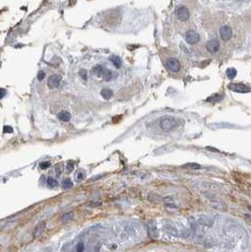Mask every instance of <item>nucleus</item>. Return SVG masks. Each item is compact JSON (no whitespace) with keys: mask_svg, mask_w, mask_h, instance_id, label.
Returning <instances> with one entry per match:
<instances>
[{"mask_svg":"<svg viewBox=\"0 0 251 252\" xmlns=\"http://www.w3.org/2000/svg\"><path fill=\"white\" fill-rule=\"evenodd\" d=\"M161 129L164 131H170L176 126V118L172 117V116H164V118L161 120Z\"/></svg>","mask_w":251,"mask_h":252,"instance_id":"nucleus-1","label":"nucleus"},{"mask_svg":"<svg viewBox=\"0 0 251 252\" xmlns=\"http://www.w3.org/2000/svg\"><path fill=\"white\" fill-rule=\"evenodd\" d=\"M95 74L98 75L99 77H102L106 81H110L111 78H113V72L110 71V69H107L101 65H97V66L95 68Z\"/></svg>","mask_w":251,"mask_h":252,"instance_id":"nucleus-2","label":"nucleus"},{"mask_svg":"<svg viewBox=\"0 0 251 252\" xmlns=\"http://www.w3.org/2000/svg\"><path fill=\"white\" fill-rule=\"evenodd\" d=\"M185 40L189 45H194V44H196L199 42V40H200V36H199V34L196 31L188 30L187 32H186Z\"/></svg>","mask_w":251,"mask_h":252,"instance_id":"nucleus-3","label":"nucleus"},{"mask_svg":"<svg viewBox=\"0 0 251 252\" xmlns=\"http://www.w3.org/2000/svg\"><path fill=\"white\" fill-rule=\"evenodd\" d=\"M229 89L236 92V93H249L251 92V88L248 87L247 85H245V84L242 83H231L230 85H229Z\"/></svg>","mask_w":251,"mask_h":252,"instance_id":"nucleus-4","label":"nucleus"},{"mask_svg":"<svg viewBox=\"0 0 251 252\" xmlns=\"http://www.w3.org/2000/svg\"><path fill=\"white\" fill-rule=\"evenodd\" d=\"M176 16H178V18L180 21H182V22L187 21L190 17V12L187 7H185V6L179 7L178 10H176Z\"/></svg>","mask_w":251,"mask_h":252,"instance_id":"nucleus-5","label":"nucleus"},{"mask_svg":"<svg viewBox=\"0 0 251 252\" xmlns=\"http://www.w3.org/2000/svg\"><path fill=\"white\" fill-rule=\"evenodd\" d=\"M166 65H167V68H168L172 72H178V71H179V69L181 67L179 60L178 59H175V58H170V59L167 60Z\"/></svg>","mask_w":251,"mask_h":252,"instance_id":"nucleus-6","label":"nucleus"},{"mask_svg":"<svg viewBox=\"0 0 251 252\" xmlns=\"http://www.w3.org/2000/svg\"><path fill=\"white\" fill-rule=\"evenodd\" d=\"M206 47H207V50L210 53H215L219 50L220 44L216 39H212V40H210L208 42L207 45H206Z\"/></svg>","mask_w":251,"mask_h":252,"instance_id":"nucleus-7","label":"nucleus"},{"mask_svg":"<svg viewBox=\"0 0 251 252\" xmlns=\"http://www.w3.org/2000/svg\"><path fill=\"white\" fill-rule=\"evenodd\" d=\"M232 30L229 26H223L220 29V37L223 41H227L231 38Z\"/></svg>","mask_w":251,"mask_h":252,"instance_id":"nucleus-8","label":"nucleus"},{"mask_svg":"<svg viewBox=\"0 0 251 252\" xmlns=\"http://www.w3.org/2000/svg\"><path fill=\"white\" fill-rule=\"evenodd\" d=\"M45 225H46L45 222H44V221H42V222H40L38 225L35 227L34 231H33V236H34L35 238L39 237V236L42 234V233L44 232V228H45Z\"/></svg>","mask_w":251,"mask_h":252,"instance_id":"nucleus-9","label":"nucleus"},{"mask_svg":"<svg viewBox=\"0 0 251 252\" xmlns=\"http://www.w3.org/2000/svg\"><path fill=\"white\" fill-rule=\"evenodd\" d=\"M60 78L58 75H53L48 78V86L50 88H57L60 85Z\"/></svg>","mask_w":251,"mask_h":252,"instance_id":"nucleus-10","label":"nucleus"},{"mask_svg":"<svg viewBox=\"0 0 251 252\" xmlns=\"http://www.w3.org/2000/svg\"><path fill=\"white\" fill-rule=\"evenodd\" d=\"M58 118L62 122H68L71 119V114L66 111H62L58 114Z\"/></svg>","mask_w":251,"mask_h":252,"instance_id":"nucleus-11","label":"nucleus"},{"mask_svg":"<svg viewBox=\"0 0 251 252\" xmlns=\"http://www.w3.org/2000/svg\"><path fill=\"white\" fill-rule=\"evenodd\" d=\"M101 95H102V97H103L104 99L109 100V99L111 98V97H113V91H111L110 89H109V88H104V89L101 91Z\"/></svg>","mask_w":251,"mask_h":252,"instance_id":"nucleus-12","label":"nucleus"},{"mask_svg":"<svg viewBox=\"0 0 251 252\" xmlns=\"http://www.w3.org/2000/svg\"><path fill=\"white\" fill-rule=\"evenodd\" d=\"M110 62L113 63V65L117 69H119L121 67V65H122V62H121L120 58L117 57V56H111V57H110Z\"/></svg>","mask_w":251,"mask_h":252,"instance_id":"nucleus-13","label":"nucleus"},{"mask_svg":"<svg viewBox=\"0 0 251 252\" xmlns=\"http://www.w3.org/2000/svg\"><path fill=\"white\" fill-rule=\"evenodd\" d=\"M227 77L229 79H233L236 76H237V70L235 68H229L227 70Z\"/></svg>","mask_w":251,"mask_h":252,"instance_id":"nucleus-14","label":"nucleus"},{"mask_svg":"<svg viewBox=\"0 0 251 252\" xmlns=\"http://www.w3.org/2000/svg\"><path fill=\"white\" fill-rule=\"evenodd\" d=\"M73 218H74V213L69 212V213H66L63 214V215L62 216V221H71Z\"/></svg>","mask_w":251,"mask_h":252,"instance_id":"nucleus-15","label":"nucleus"},{"mask_svg":"<svg viewBox=\"0 0 251 252\" xmlns=\"http://www.w3.org/2000/svg\"><path fill=\"white\" fill-rule=\"evenodd\" d=\"M46 183H47V185L49 186L50 188H54V187H56V186L58 185L57 180L54 179L53 178H51V177H49V178H47V180H46Z\"/></svg>","mask_w":251,"mask_h":252,"instance_id":"nucleus-16","label":"nucleus"},{"mask_svg":"<svg viewBox=\"0 0 251 252\" xmlns=\"http://www.w3.org/2000/svg\"><path fill=\"white\" fill-rule=\"evenodd\" d=\"M73 185H74L73 182L71 181V179H66L62 181V187L64 189H70L73 187Z\"/></svg>","mask_w":251,"mask_h":252,"instance_id":"nucleus-17","label":"nucleus"},{"mask_svg":"<svg viewBox=\"0 0 251 252\" xmlns=\"http://www.w3.org/2000/svg\"><path fill=\"white\" fill-rule=\"evenodd\" d=\"M85 177H86V175H85V173L83 171H78L77 173V175H76V178H77V179L78 181H82L83 179H85Z\"/></svg>","mask_w":251,"mask_h":252,"instance_id":"nucleus-18","label":"nucleus"},{"mask_svg":"<svg viewBox=\"0 0 251 252\" xmlns=\"http://www.w3.org/2000/svg\"><path fill=\"white\" fill-rule=\"evenodd\" d=\"M74 166H75V163L73 162H67V165H66V170L67 172H72L74 169Z\"/></svg>","mask_w":251,"mask_h":252,"instance_id":"nucleus-19","label":"nucleus"},{"mask_svg":"<svg viewBox=\"0 0 251 252\" xmlns=\"http://www.w3.org/2000/svg\"><path fill=\"white\" fill-rule=\"evenodd\" d=\"M77 252H83L84 251V244L83 243H78L76 247Z\"/></svg>","mask_w":251,"mask_h":252,"instance_id":"nucleus-20","label":"nucleus"},{"mask_svg":"<svg viewBox=\"0 0 251 252\" xmlns=\"http://www.w3.org/2000/svg\"><path fill=\"white\" fill-rule=\"evenodd\" d=\"M50 166V162H43L40 163V168L41 169H47V168Z\"/></svg>","mask_w":251,"mask_h":252,"instance_id":"nucleus-21","label":"nucleus"},{"mask_svg":"<svg viewBox=\"0 0 251 252\" xmlns=\"http://www.w3.org/2000/svg\"><path fill=\"white\" fill-rule=\"evenodd\" d=\"M44 77H45V73L44 71H40L38 73V75H37V78H38L40 81L43 80V79L44 78Z\"/></svg>","mask_w":251,"mask_h":252,"instance_id":"nucleus-22","label":"nucleus"},{"mask_svg":"<svg viewBox=\"0 0 251 252\" xmlns=\"http://www.w3.org/2000/svg\"><path fill=\"white\" fill-rule=\"evenodd\" d=\"M185 167H191L194 168V169H198V168H200V165L197 164V163H190V164H186Z\"/></svg>","mask_w":251,"mask_h":252,"instance_id":"nucleus-23","label":"nucleus"},{"mask_svg":"<svg viewBox=\"0 0 251 252\" xmlns=\"http://www.w3.org/2000/svg\"><path fill=\"white\" fill-rule=\"evenodd\" d=\"M13 131L11 127H9V126H6V127H4V132L5 133H11Z\"/></svg>","mask_w":251,"mask_h":252,"instance_id":"nucleus-24","label":"nucleus"},{"mask_svg":"<svg viewBox=\"0 0 251 252\" xmlns=\"http://www.w3.org/2000/svg\"><path fill=\"white\" fill-rule=\"evenodd\" d=\"M56 172H57V175H60L62 172V168L60 165H57L56 166Z\"/></svg>","mask_w":251,"mask_h":252,"instance_id":"nucleus-25","label":"nucleus"},{"mask_svg":"<svg viewBox=\"0 0 251 252\" xmlns=\"http://www.w3.org/2000/svg\"><path fill=\"white\" fill-rule=\"evenodd\" d=\"M80 75H81V78H83L86 80V79H87V72L85 71V70H82V71H80Z\"/></svg>","mask_w":251,"mask_h":252,"instance_id":"nucleus-26","label":"nucleus"},{"mask_svg":"<svg viewBox=\"0 0 251 252\" xmlns=\"http://www.w3.org/2000/svg\"><path fill=\"white\" fill-rule=\"evenodd\" d=\"M245 220L247 221V223L251 226V215H249V214H245Z\"/></svg>","mask_w":251,"mask_h":252,"instance_id":"nucleus-27","label":"nucleus"},{"mask_svg":"<svg viewBox=\"0 0 251 252\" xmlns=\"http://www.w3.org/2000/svg\"><path fill=\"white\" fill-rule=\"evenodd\" d=\"M5 95H6V91L4 89H0V98H2Z\"/></svg>","mask_w":251,"mask_h":252,"instance_id":"nucleus-28","label":"nucleus"}]
</instances>
